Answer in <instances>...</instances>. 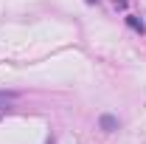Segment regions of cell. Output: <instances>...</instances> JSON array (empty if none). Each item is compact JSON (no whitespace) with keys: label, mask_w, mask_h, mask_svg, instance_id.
<instances>
[{"label":"cell","mask_w":146,"mask_h":144,"mask_svg":"<svg viewBox=\"0 0 146 144\" xmlns=\"http://www.w3.org/2000/svg\"><path fill=\"white\" fill-rule=\"evenodd\" d=\"M127 23L132 26V28H135V31H143V23H141L138 17H127Z\"/></svg>","instance_id":"3957f363"},{"label":"cell","mask_w":146,"mask_h":144,"mask_svg":"<svg viewBox=\"0 0 146 144\" xmlns=\"http://www.w3.org/2000/svg\"><path fill=\"white\" fill-rule=\"evenodd\" d=\"M45 144H54V136H51V139H48V141H45Z\"/></svg>","instance_id":"5b68a950"},{"label":"cell","mask_w":146,"mask_h":144,"mask_svg":"<svg viewBox=\"0 0 146 144\" xmlns=\"http://www.w3.org/2000/svg\"><path fill=\"white\" fill-rule=\"evenodd\" d=\"M98 124H101V130H115V127H118V119H115V116H101V119H98Z\"/></svg>","instance_id":"7a4b0ae2"},{"label":"cell","mask_w":146,"mask_h":144,"mask_svg":"<svg viewBox=\"0 0 146 144\" xmlns=\"http://www.w3.org/2000/svg\"><path fill=\"white\" fill-rule=\"evenodd\" d=\"M87 3H90V6H96V3H98V0H87Z\"/></svg>","instance_id":"277c9868"},{"label":"cell","mask_w":146,"mask_h":144,"mask_svg":"<svg viewBox=\"0 0 146 144\" xmlns=\"http://www.w3.org/2000/svg\"><path fill=\"white\" fill-rule=\"evenodd\" d=\"M14 102H17V93H14V90H0V113L9 110Z\"/></svg>","instance_id":"6da1fadb"}]
</instances>
